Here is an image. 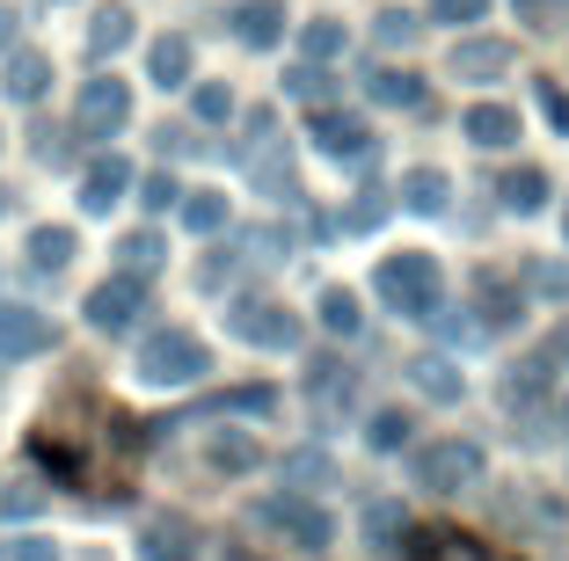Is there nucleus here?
<instances>
[{
  "label": "nucleus",
  "mask_w": 569,
  "mask_h": 561,
  "mask_svg": "<svg viewBox=\"0 0 569 561\" xmlns=\"http://www.w3.org/2000/svg\"><path fill=\"white\" fill-rule=\"evenodd\" d=\"M372 292H380L402 321H431L438 307H446V278H438V256H423V248H402V256H387L380 278H372Z\"/></svg>",
  "instance_id": "obj_1"
},
{
  "label": "nucleus",
  "mask_w": 569,
  "mask_h": 561,
  "mask_svg": "<svg viewBox=\"0 0 569 561\" xmlns=\"http://www.w3.org/2000/svg\"><path fill=\"white\" fill-rule=\"evenodd\" d=\"M204 372H212V350L190 329H161V335L139 343V380L147 387H198Z\"/></svg>",
  "instance_id": "obj_2"
},
{
  "label": "nucleus",
  "mask_w": 569,
  "mask_h": 561,
  "mask_svg": "<svg viewBox=\"0 0 569 561\" xmlns=\"http://www.w3.org/2000/svg\"><path fill=\"white\" fill-rule=\"evenodd\" d=\"M409 481L431 495H460L482 481V445L475 438H438V445H417L409 452Z\"/></svg>",
  "instance_id": "obj_3"
},
{
  "label": "nucleus",
  "mask_w": 569,
  "mask_h": 561,
  "mask_svg": "<svg viewBox=\"0 0 569 561\" xmlns=\"http://www.w3.org/2000/svg\"><path fill=\"white\" fill-rule=\"evenodd\" d=\"M256 518H263L278 540H292L300 554H329V547H336V518L321 511L315 495H300V489H292V495H270V503H256Z\"/></svg>",
  "instance_id": "obj_4"
},
{
  "label": "nucleus",
  "mask_w": 569,
  "mask_h": 561,
  "mask_svg": "<svg viewBox=\"0 0 569 561\" xmlns=\"http://www.w3.org/2000/svg\"><path fill=\"white\" fill-rule=\"evenodd\" d=\"M307 132H315V147L329 153L336 168H358V176H366V168L380 161V139H372L366 117H343V110H329V102L307 117Z\"/></svg>",
  "instance_id": "obj_5"
},
{
  "label": "nucleus",
  "mask_w": 569,
  "mask_h": 561,
  "mask_svg": "<svg viewBox=\"0 0 569 561\" xmlns=\"http://www.w3.org/2000/svg\"><path fill=\"white\" fill-rule=\"evenodd\" d=\"M124 124H132V88H124L118 73L88 81L81 102H73V139H118Z\"/></svg>",
  "instance_id": "obj_6"
},
{
  "label": "nucleus",
  "mask_w": 569,
  "mask_h": 561,
  "mask_svg": "<svg viewBox=\"0 0 569 561\" xmlns=\"http://www.w3.org/2000/svg\"><path fill=\"white\" fill-rule=\"evenodd\" d=\"M227 335H241V343H256V350H292L300 343V321L284 314L278 299H234V307H227Z\"/></svg>",
  "instance_id": "obj_7"
},
{
  "label": "nucleus",
  "mask_w": 569,
  "mask_h": 561,
  "mask_svg": "<svg viewBox=\"0 0 569 561\" xmlns=\"http://www.w3.org/2000/svg\"><path fill=\"white\" fill-rule=\"evenodd\" d=\"M139 314H147V284H139V278H110V284L88 292V321H96L102 335L139 329Z\"/></svg>",
  "instance_id": "obj_8"
},
{
  "label": "nucleus",
  "mask_w": 569,
  "mask_h": 561,
  "mask_svg": "<svg viewBox=\"0 0 569 561\" xmlns=\"http://www.w3.org/2000/svg\"><path fill=\"white\" fill-rule=\"evenodd\" d=\"M446 73L452 81H503V73H511V44H503V37H460Z\"/></svg>",
  "instance_id": "obj_9"
},
{
  "label": "nucleus",
  "mask_w": 569,
  "mask_h": 561,
  "mask_svg": "<svg viewBox=\"0 0 569 561\" xmlns=\"http://www.w3.org/2000/svg\"><path fill=\"white\" fill-rule=\"evenodd\" d=\"M475 321H482V335L489 329H511L519 321V278H503V270H475Z\"/></svg>",
  "instance_id": "obj_10"
},
{
  "label": "nucleus",
  "mask_w": 569,
  "mask_h": 561,
  "mask_svg": "<svg viewBox=\"0 0 569 561\" xmlns=\"http://www.w3.org/2000/svg\"><path fill=\"white\" fill-rule=\"evenodd\" d=\"M460 132L482 153H503V147H519V110H511V102H475V110L460 117Z\"/></svg>",
  "instance_id": "obj_11"
},
{
  "label": "nucleus",
  "mask_w": 569,
  "mask_h": 561,
  "mask_svg": "<svg viewBox=\"0 0 569 561\" xmlns=\"http://www.w3.org/2000/svg\"><path fill=\"white\" fill-rule=\"evenodd\" d=\"M124 190H132V168H124L118 153H96V161L81 168V212H110Z\"/></svg>",
  "instance_id": "obj_12"
},
{
  "label": "nucleus",
  "mask_w": 569,
  "mask_h": 561,
  "mask_svg": "<svg viewBox=\"0 0 569 561\" xmlns=\"http://www.w3.org/2000/svg\"><path fill=\"white\" fill-rule=\"evenodd\" d=\"M51 350V321L37 307H0V358H37Z\"/></svg>",
  "instance_id": "obj_13"
},
{
  "label": "nucleus",
  "mask_w": 569,
  "mask_h": 561,
  "mask_svg": "<svg viewBox=\"0 0 569 561\" xmlns=\"http://www.w3.org/2000/svg\"><path fill=\"white\" fill-rule=\"evenodd\" d=\"M227 22H234V37L249 51H270L284 37V0H234V16H227Z\"/></svg>",
  "instance_id": "obj_14"
},
{
  "label": "nucleus",
  "mask_w": 569,
  "mask_h": 561,
  "mask_svg": "<svg viewBox=\"0 0 569 561\" xmlns=\"http://www.w3.org/2000/svg\"><path fill=\"white\" fill-rule=\"evenodd\" d=\"M409 387H417L423 401H460V387H468V380H460V364H452L446 350H423V358L409 364Z\"/></svg>",
  "instance_id": "obj_15"
},
{
  "label": "nucleus",
  "mask_w": 569,
  "mask_h": 561,
  "mask_svg": "<svg viewBox=\"0 0 569 561\" xmlns=\"http://www.w3.org/2000/svg\"><path fill=\"white\" fill-rule=\"evenodd\" d=\"M409 561H503V554L482 547V540H468V532H417Z\"/></svg>",
  "instance_id": "obj_16"
},
{
  "label": "nucleus",
  "mask_w": 569,
  "mask_h": 561,
  "mask_svg": "<svg viewBox=\"0 0 569 561\" xmlns=\"http://www.w3.org/2000/svg\"><path fill=\"white\" fill-rule=\"evenodd\" d=\"M190 547H198L190 518H153V525H147V540H139V554H147V561H198Z\"/></svg>",
  "instance_id": "obj_17"
},
{
  "label": "nucleus",
  "mask_w": 569,
  "mask_h": 561,
  "mask_svg": "<svg viewBox=\"0 0 569 561\" xmlns=\"http://www.w3.org/2000/svg\"><path fill=\"white\" fill-rule=\"evenodd\" d=\"M0 88H8L16 102H37V96L51 88V59H44V51H8V73H0Z\"/></svg>",
  "instance_id": "obj_18"
},
{
  "label": "nucleus",
  "mask_w": 569,
  "mask_h": 561,
  "mask_svg": "<svg viewBox=\"0 0 569 561\" xmlns=\"http://www.w3.org/2000/svg\"><path fill=\"white\" fill-rule=\"evenodd\" d=\"M395 198H402V204H409L417 219H438V212H446V198H452V182L438 176V168H409Z\"/></svg>",
  "instance_id": "obj_19"
},
{
  "label": "nucleus",
  "mask_w": 569,
  "mask_h": 561,
  "mask_svg": "<svg viewBox=\"0 0 569 561\" xmlns=\"http://www.w3.org/2000/svg\"><path fill=\"white\" fill-rule=\"evenodd\" d=\"M161 263H168V241H161V233H124V241H118V278H139V284H147Z\"/></svg>",
  "instance_id": "obj_20"
},
{
  "label": "nucleus",
  "mask_w": 569,
  "mask_h": 561,
  "mask_svg": "<svg viewBox=\"0 0 569 561\" xmlns=\"http://www.w3.org/2000/svg\"><path fill=\"white\" fill-rule=\"evenodd\" d=\"M366 96L372 102H380V110H423V81H417V73H395V67H380V73H372V81H366Z\"/></svg>",
  "instance_id": "obj_21"
},
{
  "label": "nucleus",
  "mask_w": 569,
  "mask_h": 561,
  "mask_svg": "<svg viewBox=\"0 0 569 561\" xmlns=\"http://www.w3.org/2000/svg\"><path fill=\"white\" fill-rule=\"evenodd\" d=\"M256 460H263V445H256L249 430H227V438L204 445V467H212V474H249Z\"/></svg>",
  "instance_id": "obj_22"
},
{
  "label": "nucleus",
  "mask_w": 569,
  "mask_h": 561,
  "mask_svg": "<svg viewBox=\"0 0 569 561\" xmlns=\"http://www.w3.org/2000/svg\"><path fill=\"white\" fill-rule=\"evenodd\" d=\"M497 198H503V212H540V204H548V176H540V168H511V176L497 182Z\"/></svg>",
  "instance_id": "obj_23"
},
{
  "label": "nucleus",
  "mask_w": 569,
  "mask_h": 561,
  "mask_svg": "<svg viewBox=\"0 0 569 561\" xmlns=\"http://www.w3.org/2000/svg\"><path fill=\"white\" fill-rule=\"evenodd\" d=\"M548 372H555L548 358L511 364V372H503V409H526V401H540V394H548Z\"/></svg>",
  "instance_id": "obj_24"
},
{
  "label": "nucleus",
  "mask_w": 569,
  "mask_h": 561,
  "mask_svg": "<svg viewBox=\"0 0 569 561\" xmlns=\"http://www.w3.org/2000/svg\"><path fill=\"white\" fill-rule=\"evenodd\" d=\"M124 44H132V16H124V8H102V16L88 22V59H118Z\"/></svg>",
  "instance_id": "obj_25"
},
{
  "label": "nucleus",
  "mask_w": 569,
  "mask_h": 561,
  "mask_svg": "<svg viewBox=\"0 0 569 561\" xmlns=\"http://www.w3.org/2000/svg\"><path fill=\"white\" fill-rule=\"evenodd\" d=\"M147 73L161 88H183L190 81V37H161V44L147 51Z\"/></svg>",
  "instance_id": "obj_26"
},
{
  "label": "nucleus",
  "mask_w": 569,
  "mask_h": 561,
  "mask_svg": "<svg viewBox=\"0 0 569 561\" xmlns=\"http://www.w3.org/2000/svg\"><path fill=\"white\" fill-rule=\"evenodd\" d=\"M315 314H321V329H329V335H358V329H366V314H358V299L343 292V284H329V292L315 299Z\"/></svg>",
  "instance_id": "obj_27"
},
{
  "label": "nucleus",
  "mask_w": 569,
  "mask_h": 561,
  "mask_svg": "<svg viewBox=\"0 0 569 561\" xmlns=\"http://www.w3.org/2000/svg\"><path fill=\"white\" fill-rule=\"evenodd\" d=\"M284 96H300V102H315V110H321V102L336 96V73L321 67V59H300V67L284 73Z\"/></svg>",
  "instance_id": "obj_28"
},
{
  "label": "nucleus",
  "mask_w": 569,
  "mask_h": 561,
  "mask_svg": "<svg viewBox=\"0 0 569 561\" xmlns=\"http://www.w3.org/2000/svg\"><path fill=\"white\" fill-rule=\"evenodd\" d=\"M329 481H336L329 452H292V460H284V489H300V495H315V489H329Z\"/></svg>",
  "instance_id": "obj_29"
},
{
  "label": "nucleus",
  "mask_w": 569,
  "mask_h": 561,
  "mask_svg": "<svg viewBox=\"0 0 569 561\" xmlns=\"http://www.w3.org/2000/svg\"><path fill=\"white\" fill-rule=\"evenodd\" d=\"M183 227L190 233H219L227 227V198H219V190H183Z\"/></svg>",
  "instance_id": "obj_30"
},
{
  "label": "nucleus",
  "mask_w": 569,
  "mask_h": 561,
  "mask_svg": "<svg viewBox=\"0 0 569 561\" xmlns=\"http://www.w3.org/2000/svg\"><path fill=\"white\" fill-rule=\"evenodd\" d=\"M30 263L37 270H67L73 263V233L67 227H37L30 233Z\"/></svg>",
  "instance_id": "obj_31"
},
{
  "label": "nucleus",
  "mask_w": 569,
  "mask_h": 561,
  "mask_svg": "<svg viewBox=\"0 0 569 561\" xmlns=\"http://www.w3.org/2000/svg\"><path fill=\"white\" fill-rule=\"evenodd\" d=\"M315 409H321V423L351 415V380H336V364H315Z\"/></svg>",
  "instance_id": "obj_32"
},
{
  "label": "nucleus",
  "mask_w": 569,
  "mask_h": 561,
  "mask_svg": "<svg viewBox=\"0 0 569 561\" xmlns=\"http://www.w3.org/2000/svg\"><path fill=\"white\" fill-rule=\"evenodd\" d=\"M511 415H519V430H511V438H519L526 452H540L555 438V423H562V409H540V401H526V409H511Z\"/></svg>",
  "instance_id": "obj_33"
},
{
  "label": "nucleus",
  "mask_w": 569,
  "mask_h": 561,
  "mask_svg": "<svg viewBox=\"0 0 569 561\" xmlns=\"http://www.w3.org/2000/svg\"><path fill=\"white\" fill-rule=\"evenodd\" d=\"M402 532H409L402 503H366V540H372V547H395Z\"/></svg>",
  "instance_id": "obj_34"
},
{
  "label": "nucleus",
  "mask_w": 569,
  "mask_h": 561,
  "mask_svg": "<svg viewBox=\"0 0 569 561\" xmlns=\"http://www.w3.org/2000/svg\"><path fill=\"white\" fill-rule=\"evenodd\" d=\"M423 329H438L446 343H475V335H482V321H475V307H438Z\"/></svg>",
  "instance_id": "obj_35"
},
{
  "label": "nucleus",
  "mask_w": 569,
  "mask_h": 561,
  "mask_svg": "<svg viewBox=\"0 0 569 561\" xmlns=\"http://www.w3.org/2000/svg\"><path fill=\"white\" fill-rule=\"evenodd\" d=\"M366 445L372 452H402L409 445V415L402 409H380V415H372V430H366Z\"/></svg>",
  "instance_id": "obj_36"
},
{
  "label": "nucleus",
  "mask_w": 569,
  "mask_h": 561,
  "mask_svg": "<svg viewBox=\"0 0 569 561\" xmlns=\"http://www.w3.org/2000/svg\"><path fill=\"white\" fill-rule=\"evenodd\" d=\"M300 51H307V59H321V67H329V59H343V22H307V30H300Z\"/></svg>",
  "instance_id": "obj_37"
},
{
  "label": "nucleus",
  "mask_w": 569,
  "mask_h": 561,
  "mask_svg": "<svg viewBox=\"0 0 569 561\" xmlns=\"http://www.w3.org/2000/svg\"><path fill=\"white\" fill-rule=\"evenodd\" d=\"M417 30H423V22L409 16V8H387V16H372V37H380L387 51H395V44L409 51V44H417Z\"/></svg>",
  "instance_id": "obj_38"
},
{
  "label": "nucleus",
  "mask_w": 569,
  "mask_h": 561,
  "mask_svg": "<svg viewBox=\"0 0 569 561\" xmlns=\"http://www.w3.org/2000/svg\"><path fill=\"white\" fill-rule=\"evenodd\" d=\"M387 204H395V198H387V190H358V204H351V212H343V233H372V227H380V219H387Z\"/></svg>",
  "instance_id": "obj_39"
},
{
  "label": "nucleus",
  "mask_w": 569,
  "mask_h": 561,
  "mask_svg": "<svg viewBox=\"0 0 569 561\" xmlns=\"http://www.w3.org/2000/svg\"><path fill=\"white\" fill-rule=\"evenodd\" d=\"M526 284L555 307H569V263H526Z\"/></svg>",
  "instance_id": "obj_40"
},
{
  "label": "nucleus",
  "mask_w": 569,
  "mask_h": 561,
  "mask_svg": "<svg viewBox=\"0 0 569 561\" xmlns=\"http://www.w3.org/2000/svg\"><path fill=\"white\" fill-rule=\"evenodd\" d=\"M190 110H198V124H227V117H234V88L204 81L198 96H190Z\"/></svg>",
  "instance_id": "obj_41"
},
{
  "label": "nucleus",
  "mask_w": 569,
  "mask_h": 561,
  "mask_svg": "<svg viewBox=\"0 0 569 561\" xmlns=\"http://www.w3.org/2000/svg\"><path fill=\"white\" fill-rule=\"evenodd\" d=\"M139 204H147V212H168V204H183V182H176V176L161 168V176L139 182Z\"/></svg>",
  "instance_id": "obj_42"
},
{
  "label": "nucleus",
  "mask_w": 569,
  "mask_h": 561,
  "mask_svg": "<svg viewBox=\"0 0 569 561\" xmlns=\"http://www.w3.org/2000/svg\"><path fill=\"white\" fill-rule=\"evenodd\" d=\"M0 561H59V547L37 540V532H22V540H0Z\"/></svg>",
  "instance_id": "obj_43"
},
{
  "label": "nucleus",
  "mask_w": 569,
  "mask_h": 561,
  "mask_svg": "<svg viewBox=\"0 0 569 561\" xmlns=\"http://www.w3.org/2000/svg\"><path fill=\"white\" fill-rule=\"evenodd\" d=\"M489 0H431V22H482Z\"/></svg>",
  "instance_id": "obj_44"
},
{
  "label": "nucleus",
  "mask_w": 569,
  "mask_h": 561,
  "mask_svg": "<svg viewBox=\"0 0 569 561\" xmlns=\"http://www.w3.org/2000/svg\"><path fill=\"white\" fill-rule=\"evenodd\" d=\"M37 161L44 168H73V139L67 132H37Z\"/></svg>",
  "instance_id": "obj_45"
},
{
  "label": "nucleus",
  "mask_w": 569,
  "mask_h": 561,
  "mask_svg": "<svg viewBox=\"0 0 569 561\" xmlns=\"http://www.w3.org/2000/svg\"><path fill=\"white\" fill-rule=\"evenodd\" d=\"M37 503H44V495H37L30 481H16V489H0V518H30Z\"/></svg>",
  "instance_id": "obj_46"
},
{
  "label": "nucleus",
  "mask_w": 569,
  "mask_h": 561,
  "mask_svg": "<svg viewBox=\"0 0 569 561\" xmlns=\"http://www.w3.org/2000/svg\"><path fill=\"white\" fill-rule=\"evenodd\" d=\"M540 358H548V364H569V321L548 335V350H540Z\"/></svg>",
  "instance_id": "obj_47"
},
{
  "label": "nucleus",
  "mask_w": 569,
  "mask_h": 561,
  "mask_svg": "<svg viewBox=\"0 0 569 561\" xmlns=\"http://www.w3.org/2000/svg\"><path fill=\"white\" fill-rule=\"evenodd\" d=\"M16 22H22L16 8H0V51H16Z\"/></svg>",
  "instance_id": "obj_48"
},
{
  "label": "nucleus",
  "mask_w": 569,
  "mask_h": 561,
  "mask_svg": "<svg viewBox=\"0 0 569 561\" xmlns=\"http://www.w3.org/2000/svg\"><path fill=\"white\" fill-rule=\"evenodd\" d=\"M548 110H555V124L569 132V96H562V88H548Z\"/></svg>",
  "instance_id": "obj_49"
},
{
  "label": "nucleus",
  "mask_w": 569,
  "mask_h": 561,
  "mask_svg": "<svg viewBox=\"0 0 569 561\" xmlns=\"http://www.w3.org/2000/svg\"><path fill=\"white\" fill-rule=\"evenodd\" d=\"M519 8H533V16H548V8H555V0H519Z\"/></svg>",
  "instance_id": "obj_50"
},
{
  "label": "nucleus",
  "mask_w": 569,
  "mask_h": 561,
  "mask_svg": "<svg viewBox=\"0 0 569 561\" xmlns=\"http://www.w3.org/2000/svg\"><path fill=\"white\" fill-rule=\"evenodd\" d=\"M227 561H256V554H241V547H234V554H227Z\"/></svg>",
  "instance_id": "obj_51"
},
{
  "label": "nucleus",
  "mask_w": 569,
  "mask_h": 561,
  "mask_svg": "<svg viewBox=\"0 0 569 561\" xmlns=\"http://www.w3.org/2000/svg\"><path fill=\"white\" fill-rule=\"evenodd\" d=\"M562 423H569V401H562Z\"/></svg>",
  "instance_id": "obj_52"
},
{
  "label": "nucleus",
  "mask_w": 569,
  "mask_h": 561,
  "mask_svg": "<svg viewBox=\"0 0 569 561\" xmlns=\"http://www.w3.org/2000/svg\"><path fill=\"white\" fill-rule=\"evenodd\" d=\"M562 233H569V212H562Z\"/></svg>",
  "instance_id": "obj_53"
}]
</instances>
